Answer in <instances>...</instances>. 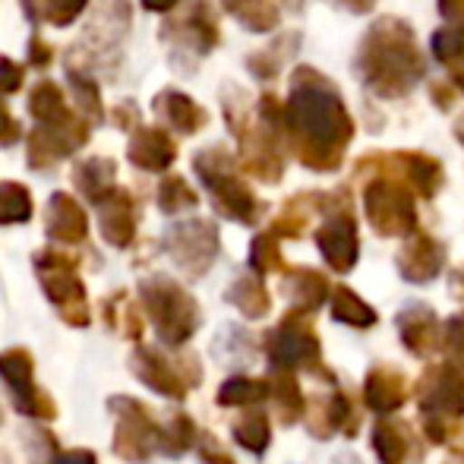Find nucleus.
I'll return each instance as SVG.
<instances>
[{"label":"nucleus","mask_w":464,"mask_h":464,"mask_svg":"<svg viewBox=\"0 0 464 464\" xmlns=\"http://www.w3.org/2000/svg\"><path fill=\"white\" fill-rule=\"evenodd\" d=\"M89 133H92V123L80 111H67L54 123H38L29 136V168H35V171L54 168L57 161L80 152L89 142Z\"/></svg>","instance_id":"nucleus-1"},{"label":"nucleus","mask_w":464,"mask_h":464,"mask_svg":"<svg viewBox=\"0 0 464 464\" xmlns=\"http://www.w3.org/2000/svg\"><path fill=\"white\" fill-rule=\"evenodd\" d=\"M130 165H136L140 171H168L178 159V146L174 140L159 127H140L130 136L127 146Z\"/></svg>","instance_id":"nucleus-2"},{"label":"nucleus","mask_w":464,"mask_h":464,"mask_svg":"<svg viewBox=\"0 0 464 464\" xmlns=\"http://www.w3.org/2000/svg\"><path fill=\"white\" fill-rule=\"evenodd\" d=\"M291 111H294V121L313 136H329L335 133V123L342 121L338 114V102L332 95H323V92H313V89H294V98H291Z\"/></svg>","instance_id":"nucleus-3"},{"label":"nucleus","mask_w":464,"mask_h":464,"mask_svg":"<svg viewBox=\"0 0 464 464\" xmlns=\"http://www.w3.org/2000/svg\"><path fill=\"white\" fill-rule=\"evenodd\" d=\"M98 231L111 246H130L136 234V215H133V196L117 187L98 202Z\"/></svg>","instance_id":"nucleus-4"},{"label":"nucleus","mask_w":464,"mask_h":464,"mask_svg":"<svg viewBox=\"0 0 464 464\" xmlns=\"http://www.w3.org/2000/svg\"><path fill=\"white\" fill-rule=\"evenodd\" d=\"M44 231L51 240H61V244H80L89 234V218L70 193H54L44 208Z\"/></svg>","instance_id":"nucleus-5"},{"label":"nucleus","mask_w":464,"mask_h":464,"mask_svg":"<svg viewBox=\"0 0 464 464\" xmlns=\"http://www.w3.org/2000/svg\"><path fill=\"white\" fill-rule=\"evenodd\" d=\"M155 114H159L168 127L184 136H193L196 130L206 127V111H202L193 98L178 92V89H165V92L155 98Z\"/></svg>","instance_id":"nucleus-6"},{"label":"nucleus","mask_w":464,"mask_h":464,"mask_svg":"<svg viewBox=\"0 0 464 464\" xmlns=\"http://www.w3.org/2000/svg\"><path fill=\"white\" fill-rule=\"evenodd\" d=\"M0 372L6 376V382L16 392V401L23 404L25 414H44L42 411V395L32 385V361L25 351H10L0 354Z\"/></svg>","instance_id":"nucleus-7"},{"label":"nucleus","mask_w":464,"mask_h":464,"mask_svg":"<svg viewBox=\"0 0 464 464\" xmlns=\"http://www.w3.org/2000/svg\"><path fill=\"white\" fill-rule=\"evenodd\" d=\"M73 184H76V189H80L82 196H89V199L98 206L104 196L117 189L114 159H102V155H95V159L80 161V165L73 168Z\"/></svg>","instance_id":"nucleus-8"},{"label":"nucleus","mask_w":464,"mask_h":464,"mask_svg":"<svg viewBox=\"0 0 464 464\" xmlns=\"http://www.w3.org/2000/svg\"><path fill=\"white\" fill-rule=\"evenodd\" d=\"M19 4H23L25 19H32V23H48L63 29V25L76 23L82 16L89 0H19Z\"/></svg>","instance_id":"nucleus-9"},{"label":"nucleus","mask_w":464,"mask_h":464,"mask_svg":"<svg viewBox=\"0 0 464 464\" xmlns=\"http://www.w3.org/2000/svg\"><path fill=\"white\" fill-rule=\"evenodd\" d=\"M67 98H63V89L51 80H42L32 86L29 92V114L35 117L38 123H54L67 114Z\"/></svg>","instance_id":"nucleus-10"},{"label":"nucleus","mask_w":464,"mask_h":464,"mask_svg":"<svg viewBox=\"0 0 464 464\" xmlns=\"http://www.w3.org/2000/svg\"><path fill=\"white\" fill-rule=\"evenodd\" d=\"M67 82H70V95H73L76 111H80L89 123H102L104 104H102V92H98L95 76H86L82 70L67 67Z\"/></svg>","instance_id":"nucleus-11"},{"label":"nucleus","mask_w":464,"mask_h":464,"mask_svg":"<svg viewBox=\"0 0 464 464\" xmlns=\"http://www.w3.org/2000/svg\"><path fill=\"white\" fill-rule=\"evenodd\" d=\"M32 218V193L16 180L0 184V225H23Z\"/></svg>","instance_id":"nucleus-12"},{"label":"nucleus","mask_w":464,"mask_h":464,"mask_svg":"<svg viewBox=\"0 0 464 464\" xmlns=\"http://www.w3.org/2000/svg\"><path fill=\"white\" fill-rule=\"evenodd\" d=\"M225 6L253 32H266L276 25V6L269 0H225Z\"/></svg>","instance_id":"nucleus-13"},{"label":"nucleus","mask_w":464,"mask_h":464,"mask_svg":"<svg viewBox=\"0 0 464 464\" xmlns=\"http://www.w3.org/2000/svg\"><path fill=\"white\" fill-rule=\"evenodd\" d=\"M159 206L161 212H180V208L196 206V193L180 178H168L159 187Z\"/></svg>","instance_id":"nucleus-14"},{"label":"nucleus","mask_w":464,"mask_h":464,"mask_svg":"<svg viewBox=\"0 0 464 464\" xmlns=\"http://www.w3.org/2000/svg\"><path fill=\"white\" fill-rule=\"evenodd\" d=\"M23 80H25V70L19 67L16 61H10V57H0V98L19 92Z\"/></svg>","instance_id":"nucleus-15"},{"label":"nucleus","mask_w":464,"mask_h":464,"mask_svg":"<svg viewBox=\"0 0 464 464\" xmlns=\"http://www.w3.org/2000/svg\"><path fill=\"white\" fill-rule=\"evenodd\" d=\"M19 136H23V130H19L10 108H6L4 98H0V146H13V142H19Z\"/></svg>","instance_id":"nucleus-16"},{"label":"nucleus","mask_w":464,"mask_h":464,"mask_svg":"<svg viewBox=\"0 0 464 464\" xmlns=\"http://www.w3.org/2000/svg\"><path fill=\"white\" fill-rule=\"evenodd\" d=\"M54 61V51H51V44L48 42H42L38 35H32L29 38V63L32 67H48V63Z\"/></svg>","instance_id":"nucleus-17"},{"label":"nucleus","mask_w":464,"mask_h":464,"mask_svg":"<svg viewBox=\"0 0 464 464\" xmlns=\"http://www.w3.org/2000/svg\"><path fill=\"white\" fill-rule=\"evenodd\" d=\"M146 10H152V13H168V10H174L178 6V0H140Z\"/></svg>","instance_id":"nucleus-18"},{"label":"nucleus","mask_w":464,"mask_h":464,"mask_svg":"<svg viewBox=\"0 0 464 464\" xmlns=\"http://www.w3.org/2000/svg\"><path fill=\"white\" fill-rule=\"evenodd\" d=\"M61 464H95V455H89V452H70V455H63Z\"/></svg>","instance_id":"nucleus-19"}]
</instances>
